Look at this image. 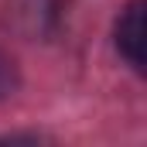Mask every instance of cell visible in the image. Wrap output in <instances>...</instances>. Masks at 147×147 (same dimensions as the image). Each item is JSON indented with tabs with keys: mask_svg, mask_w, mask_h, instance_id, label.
I'll list each match as a JSON object with an SVG mask.
<instances>
[{
	"mask_svg": "<svg viewBox=\"0 0 147 147\" xmlns=\"http://www.w3.org/2000/svg\"><path fill=\"white\" fill-rule=\"evenodd\" d=\"M116 45L130 65L144 69V0H130L116 21Z\"/></svg>",
	"mask_w": 147,
	"mask_h": 147,
	"instance_id": "6da1fadb",
	"label": "cell"
}]
</instances>
